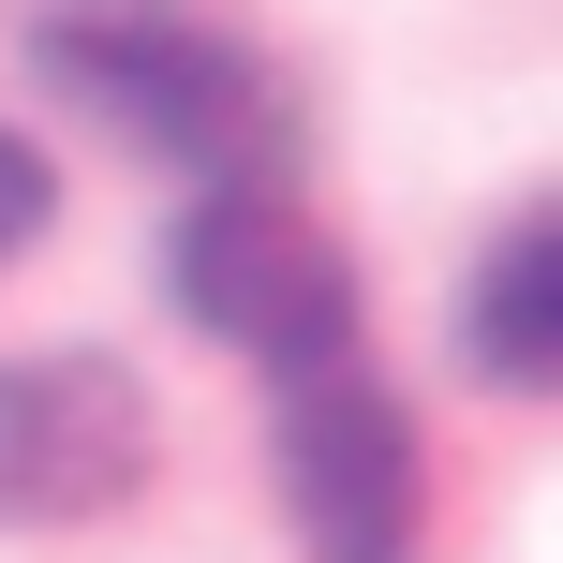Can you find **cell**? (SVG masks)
<instances>
[{"instance_id":"3","label":"cell","mask_w":563,"mask_h":563,"mask_svg":"<svg viewBox=\"0 0 563 563\" xmlns=\"http://www.w3.org/2000/svg\"><path fill=\"white\" fill-rule=\"evenodd\" d=\"M282 519L311 563H416V416L356 371V341L282 371Z\"/></svg>"},{"instance_id":"5","label":"cell","mask_w":563,"mask_h":563,"mask_svg":"<svg viewBox=\"0 0 563 563\" xmlns=\"http://www.w3.org/2000/svg\"><path fill=\"white\" fill-rule=\"evenodd\" d=\"M475 356H489V386H505V400H549V386H563V208H549V194L489 238Z\"/></svg>"},{"instance_id":"6","label":"cell","mask_w":563,"mask_h":563,"mask_svg":"<svg viewBox=\"0 0 563 563\" xmlns=\"http://www.w3.org/2000/svg\"><path fill=\"white\" fill-rule=\"evenodd\" d=\"M45 208H59V178H45V148H30V134H0V267H15L30 238H45Z\"/></svg>"},{"instance_id":"2","label":"cell","mask_w":563,"mask_h":563,"mask_svg":"<svg viewBox=\"0 0 563 563\" xmlns=\"http://www.w3.org/2000/svg\"><path fill=\"white\" fill-rule=\"evenodd\" d=\"M164 282H178V311H194L208 341H238V356H267V371L356 341V267H341V238L311 223L282 178H208V208L178 223Z\"/></svg>"},{"instance_id":"1","label":"cell","mask_w":563,"mask_h":563,"mask_svg":"<svg viewBox=\"0 0 563 563\" xmlns=\"http://www.w3.org/2000/svg\"><path fill=\"white\" fill-rule=\"evenodd\" d=\"M30 59L89 119H119L148 164L282 178V148H297V89L267 75V45H238L223 15H178V0H59L30 30Z\"/></svg>"},{"instance_id":"4","label":"cell","mask_w":563,"mask_h":563,"mask_svg":"<svg viewBox=\"0 0 563 563\" xmlns=\"http://www.w3.org/2000/svg\"><path fill=\"white\" fill-rule=\"evenodd\" d=\"M148 386L119 356H0V534H59L148 489Z\"/></svg>"}]
</instances>
